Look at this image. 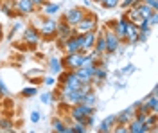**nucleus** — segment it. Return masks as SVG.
<instances>
[{
	"mask_svg": "<svg viewBox=\"0 0 158 133\" xmlns=\"http://www.w3.org/2000/svg\"><path fill=\"white\" fill-rule=\"evenodd\" d=\"M97 29H99L97 15H95V13H88V11H86V15L74 25V32H77V34H85V32H88V31H97Z\"/></svg>",
	"mask_w": 158,
	"mask_h": 133,
	"instance_id": "f257e3e1",
	"label": "nucleus"
},
{
	"mask_svg": "<svg viewBox=\"0 0 158 133\" xmlns=\"http://www.w3.org/2000/svg\"><path fill=\"white\" fill-rule=\"evenodd\" d=\"M95 112H97V108L86 106L85 102H77V104H72V106H70V119L76 121V123H81L85 117L95 115Z\"/></svg>",
	"mask_w": 158,
	"mask_h": 133,
	"instance_id": "f03ea898",
	"label": "nucleus"
},
{
	"mask_svg": "<svg viewBox=\"0 0 158 133\" xmlns=\"http://www.w3.org/2000/svg\"><path fill=\"white\" fill-rule=\"evenodd\" d=\"M38 31L41 34V38H45V41L52 40L58 34V22L52 20V18H43L41 23H40V27H38Z\"/></svg>",
	"mask_w": 158,
	"mask_h": 133,
	"instance_id": "7ed1b4c3",
	"label": "nucleus"
},
{
	"mask_svg": "<svg viewBox=\"0 0 158 133\" xmlns=\"http://www.w3.org/2000/svg\"><path fill=\"white\" fill-rule=\"evenodd\" d=\"M104 40H106V56H113L122 45V40L111 29H104Z\"/></svg>",
	"mask_w": 158,
	"mask_h": 133,
	"instance_id": "20e7f679",
	"label": "nucleus"
},
{
	"mask_svg": "<svg viewBox=\"0 0 158 133\" xmlns=\"http://www.w3.org/2000/svg\"><path fill=\"white\" fill-rule=\"evenodd\" d=\"M83 54L85 52H72V54H65L61 58V65L65 70H76L83 65Z\"/></svg>",
	"mask_w": 158,
	"mask_h": 133,
	"instance_id": "39448f33",
	"label": "nucleus"
},
{
	"mask_svg": "<svg viewBox=\"0 0 158 133\" xmlns=\"http://www.w3.org/2000/svg\"><path fill=\"white\" fill-rule=\"evenodd\" d=\"M85 15H86V9H85V7H72V9H69V11L63 13V20L67 22L69 25L74 27V25H76Z\"/></svg>",
	"mask_w": 158,
	"mask_h": 133,
	"instance_id": "423d86ee",
	"label": "nucleus"
},
{
	"mask_svg": "<svg viewBox=\"0 0 158 133\" xmlns=\"http://www.w3.org/2000/svg\"><path fill=\"white\" fill-rule=\"evenodd\" d=\"M40 40H41V34H40L38 27L29 25V27H25V29H23V41H25L29 47H34Z\"/></svg>",
	"mask_w": 158,
	"mask_h": 133,
	"instance_id": "0eeeda50",
	"label": "nucleus"
},
{
	"mask_svg": "<svg viewBox=\"0 0 158 133\" xmlns=\"http://www.w3.org/2000/svg\"><path fill=\"white\" fill-rule=\"evenodd\" d=\"M15 9L18 11L20 16H27V15H32L36 11V6L32 4V0H16Z\"/></svg>",
	"mask_w": 158,
	"mask_h": 133,
	"instance_id": "6e6552de",
	"label": "nucleus"
},
{
	"mask_svg": "<svg viewBox=\"0 0 158 133\" xmlns=\"http://www.w3.org/2000/svg\"><path fill=\"white\" fill-rule=\"evenodd\" d=\"M137 38H138V27H137V23L128 22V23H126L124 41H126V43H129V45H135V43H137Z\"/></svg>",
	"mask_w": 158,
	"mask_h": 133,
	"instance_id": "1a4fd4ad",
	"label": "nucleus"
},
{
	"mask_svg": "<svg viewBox=\"0 0 158 133\" xmlns=\"http://www.w3.org/2000/svg\"><path fill=\"white\" fill-rule=\"evenodd\" d=\"M59 86H65V88H69V90H77L79 86H81V79L77 77V74L74 70H69L63 85H59Z\"/></svg>",
	"mask_w": 158,
	"mask_h": 133,
	"instance_id": "9d476101",
	"label": "nucleus"
},
{
	"mask_svg": "<svg viewBox=\"0 0 158 133\" xmlns=\"http://www.w3.org/2000/svg\"><path fill=\"white\" fill-rule=\"evenodd\" d=\"M95 36L97 31H88L83 34V43H81V52H90L94 49V43H95Z\"/></svg>",
	"mask_w": 158,
	"mask_h": 133,
	"instance_id": "9b49d317",
	"label": "nucleus"
},
{
	"mask_svg": "<svg viewBox=\"0 0 158 133\" xmlns=\"http://www.w3.org/2000/svg\"><path fill=\"white\" fill-rule=\"evenodd\" d=\"M133 117H135V108L133 106H129V108H126V110H122L120 113L115 115L117 124H122V126H128L129 121H133Z\"/></svg>",
	"mask_w": 158,
	"mask_h": 133,
	"instance_id": "f8f14e48",
	"label": "nucleus"
},
{
	"mask_svg": "<svg viewBox=\"0 0 158 133\" xmlns=\"http://www.w3.org/2000/svg\"><path fill=\"white\" fill-rule=\"evenodd\" d=\"M128 133H151V128L146 123H140L137 119H133L128 124Z\"/></svg>",
	"mask_w": 158,
	"mask_h": 133,
	"instance_id": "ddd939ff",
	"label": "nucleus"
},
{
	"mask_svg": "<svg viewBox=\"0 0 158 133\" xmlns=\"http://www.w3.org/2000/svg\"><path fill=\"white\" fill-rule=\"evenodd\" d=\"M115 124H117L115 115H108L106 119H102V121H101V124H99V128H97V131H99V133H110V131H113Z\"/></svg>",
	"mask_w": 158,
	"mask_h": 133,
	"instance_id": "4468645a",
	"label": "nucleus"
},
{
	"mask_svg": "<svg viewBox=\"0 0 158 133\" xmlns=\"http://www.w3.org/2000/svg\"><path fill=\"white\" fill-rule=\"evenodd\" d=\"M72 32H74V27H72V25H69L67 22L61 18V20L58 22V34H56V36H58L59 40H67Z\"/></svg>",
	"mask_w": 158,
	"mask_h": 133,
	"instance_id": "2eb2a0df",
	"label": "nucleus"
},
{
	"mask_svg": "<svg viewBox=\"0 0 158 133\" xmlns=\"http://www.w3.org/2000/svg\"><path fill=\"white\" fill-rule=\"evenodd\" d=\"M41 9H43V13L47 15V16H54L56 13H59L61 11V4H56V2H43V6H41Z\"/></svg>",
	"mask_w": 158,
	"mask_h": 133,
	"instance_id": "dca6fc26",
	"label": "nucleus"
},
{
	"mask_svg": "<svg viewBox=\"0 0 158 133\" xmlns=\"http://www.w3.org/2000/svg\"><path fill=\"white\" fill-rule=\"evenodd\" d=\"M124 15H126V18H128L129 22H133V23H137V25L144 20V18L140 16V13H138L137 6H135V7H128V9L124 11Z\"/></svg>",
	"mask_w": 158,
	"mask_h": 133,
	"instance_id": "f3484780",
	"label": "nucleus"
},
{
	"mask_svg": "<svg viewBox=\"0 0 158 133\" xmlns=\"http://www.w3.org/2000/svg\"><path fill=\"white\" fill-rule=\"evenodd\" d=\"M49 70L52 72V74H56V76H58L61 70H63L61 58H56V56H54V58H50V60H49Z\"/></svg>",
	"mask_w": 158,
	"mask_h": 133,
	"instance_id": "a211bd4d",
	"label": "nucleus"
},
{
	"mask_svg": "<svg viewBox=\"0 0 158 133\" xmlns=\"http://www.w3.org/2000/svg\"><path fill=\"white\" fill-rule=\"evenodd\" d=\"M144 123L148 124L149 128H151V131L155 133L158 130V113H153V112H149L148 113V117H146V121Z\"/></svg>",
	"mask_w": 158,
	"mask_h": 133,
	"instance_id": "6ab92c4d",
	"label": "nucleus"
},
{
	"mask_svg": "<svg viewBox=\"0 0 158 133\" xmlns=\"http://www.w3.org/2000/svg\"><path fill=\"white\" fill-rule=\"evenodd\" d=\"M144 102L148 104L149 112H153V113H158V97L155 95V94H151L149 97H146V99H144Z\"/></svg>",
	"mask_w": 158,
	"mask_h": 133,
	"instance_id": "aec40b11",
	"label": "nucleus"
},
{
	"mask_svg": "<svg viewBox=\"0 0 158 133\" xmlns=\"http://www.w3.org/2000/svg\"><path fill=\"white\" fill-rule=\"evenodd\" d=\"M81 102H85L86 106H94V108H97V95H95V92L92 90V92L85 94V95H83V101H81Z\"/></svg>",
	"mask_w": 158,
	"mask_h": 133,
	"instance_id": "412c9836",
	"label": "nucleus"
},
{
	"mask_svg": "<svg viewBox=\"0 0 158 133\" xmlns=\"http://www.w3.org/2000/svg\"><path fill=\"white\" fill-rule=\"evenodd\" d=\"M137 9H138V13H140V16H142V18H148L149 15L155 11V9H151L146 2H138V4H137Z\"/></svg>",
	"mask_w": 158,
	"mask_h": 133,
	"instance_id": "4be33fe9",
	"label": "nucleus"
},
{
	"mask_svg": "<svg viewBox=\"0 0 158 133\" xmlns=\"http://www.w3.org/2000/svg\"><path fill=\"white\" fill-rule=\"evenodd\" d=\"M36 94H38V88H36V86H25V88H22L20 95L25 97V99H31V97H34Z\"/></svg>",
	"mask_w": 158,
	"mask_h": 133,
	"instance_id": "5701e85b",
	"label": "nucleus"
},
{
	"mask_svg": "<svg viewBox=\"0 0 158 133\" xmlns=\"http://www.w3.org/2000/svg\"><path fill=\"white\" fill-rule=\"evenodd\" d=\"M67 126H69V124H65L61 119H58V117H56V119H52V130H54V131L65 133V128H67Z\"/></svg>",
	"mask_w": 158,
	"mask_h": 133,
	"instance_id": "b1692460",
	"label": "nucleus"
},
{
	"mask_svg": "<svg viewBox=\"0 0 158 133\" xmlns=\"http://www.w3.org/2000/svg\"><path fill=\"white\" fill-rule=\"evenodd\" d=\"M137 27H138V32H148V34H149V32L153 31V27L149 25V22L146 20V18H144L142 22H140V23H138Z\"/></svg>",
	"mask_w": 158,
	"mask_h": 133,
	"instance_id": "393cba45",
	"label": "nucleus"
},
{
	"mask_svg": "<svg viewBox=\"0 0 158 133\" xmlns=\"http://www.w3.org/2000/svg\"><path fill=\"white\" fill-rule=\"evenodd\" d=\"M0 130L2 131H13L15 128H13V123L9 119H0Z\"/></svg>",
	"mask_w": 158,
	"mask_h": 133,
	"instance_id": "a878e982",
	"label": "nucleus"
},
{
	"mask_svg": "<svg viewBox=\"0 0 158 133\" xmlns=\"http://www.w3.org/2000/svg\"><path fill=\"white\" fill-rule=\"evenodd\" d=\"M118 4H120V0H102V2H101V6H102L104 9H115Z\"/></svg>",
	"mask_w": 158,
	"mask_h": 133,
	"instance_id": "bb28decb",
	"label": "nucleus"
},
{
	"mask_svg": "<svg viewBox=\"0 0 158 133\" xmlns=\"http://www.w3.org/2000/svg\"><path fill=\"white\" fill-rule=\"evenodd\" d=\"M138 2H140V0H120L118 6H120L122 9H128V7H135Z\"/></svg>",
	"mask_w": 158,
	"mask_h": 133,
	"instance_id": "cd10ccee",
	"label": "nucleus"
},
{
	"mask_svg": "<svg viewBox=\"0 0 158 133\" xmlns=\"http://www.w3.org/2000/svg\"><path fill=\"white\" fill-rule=\"evenodd\" d=\"M133 72H135V65H131V63H129V65H126L122 70L117 72V76H128V74H133Z\"/></svg>",
	"mask_w": 158,
	"mask_h": 133,
	"instance_id": "c85d7f7f",
	"label": "nucleus"
},
{
	"mask_svg": "<svg viewBox=\"0 0 158 133\" xmlns=\"http://www.w3.org/2000/svg\"><path fill=\"white\" fill-rule=\"evenodd\" d=\"M146 20L149 22V25H151V27H155V25H158V11H153V13L149 15V16L146 18Z\"/></svg>",
	"mask_w": 158,
	"mask_h": 133,
	"instance_id": "c756f323",
	"label": "nucleus"
},
{
	"mask_svg": "<svg viewBox=\"0 0 158 133\" xmlns=\"http://www.w3.org/2000/svg\"><path fill=\"white\" fill-rule=\"evenodd\" d=\"M86 131H88V128L81 123H76L72 126V133H86Z\"/></svg>",
	"mask_w": 158,
	"mask_h": 133,
	"instance_id": "7c9ffc66",
	"label": "nucleus"
},
{
	"mask_svg": "<svg viewBox=\"0 0 158 133\" xmlns=\"http://www.w3.org/2000/svg\"><path fill=\"white\" fill-rule=\"evenodd\" d=\"M40 101L43 102V104H50V102H52V92H45V94H41Z\"/></svg>",
	"mask_w": 158,
	"mask_h": 133,
	"instance_id": "2f4dec72",
	"label": "nucleus"
},
{
	"mask_svg": "<svg viewBox=\"0 0 158 133\" xmlns=\"http://www.w3.org/2000/svg\"><path fill=\"white\" fill-rule=\"evenodd\" d=\"M2 9H4L6 15H9V16L15 15V13H13V4H9V2H4V4H2Z\"/></svg>",
	"mask_w": 158,
	"mask_h": 133,
	"instance_id": "473e14b6",
	"label": "nucleus"
},
{
	"mask_svg": "<svg viewBox=\"0 0 158 133\" xmlns=\"http://www.w3.org/2000/svg\"><path fill=\"white\" fill-rule=\"evenodd\" d=\"M40 121H41V115H40V112H36V110H34V112H31V123H40Z\"/></svg>",
	"mask_w": 158,
	"mask_h": 133,
	"instance_id": "72a5a7b5",
	"label": "nucleus"
},
{
	"mask_svg": "<svg viewBox=\"0 0 158 133\" xmlns=\"http://www.w3.org/2000/svg\"><path fill=\"white\" fill-rule=\"evenodd\" d=\"M149 38V34L148 32H138V38H137V43H146Z\"/></svg>",
	"mask_w": 158,
	"mask_h": 133,
	"instance_id": "f704fd0d",
	"label": "nucleus"
},
{
	"mask_svg": "<svg viewBox=\"0 0 158 133\" xmlns=\"http://www.w3.org/2000/svg\"><path fill=\"white\" fill-rule=\"evenodd\" d=\"M146 117H148V115H146V113L135 112V117H133V119H137V121H140V123H144V121H146Z\"/></svg>",
	"mask_w": 158,
	"mask_h": 133,
	"instance_id": "c9c22d12",
	"label": "nucleus"
},
{
	"mask_svg": "<svg viewBox=\"0 0 158 133\" xmlns=\"http://www.w3.org/2000/svg\"><path fill=\"white\" fill-rule=\"evenodd\" d=\"M151 9H155V11H158V0H149V2H146Z\"/></svg>",
	"mask_w": 158,
	"mask_h": 133,
	"instance_id": "e433bc0d",
	"label": "nucleus"
},
{
	"mask_svg": "<svg viewBox=\"0 0 158 133\" xmlns=\"http://www.w3.org/2000/svg\"><path fill=\"white\" fill-rule=\"evenodd\" d=\"M45 85H47V86H54V85H56V79L50 77V76H47V77H45Z\"/></svg>",
	"mask_w": 158,
	"mask_h": 133,
	"instance_id": "4c0bfd02",
	"label": "nucleus"
},
{
	"mask_svg": "<svg viewBox=\"0 0 158 133\" xmlns=\"http://www.w3.org/2000/svg\"><path fill=\"white\" fill-rule=\"evenodd\" d=\"M20 27H22V23H15V25H13V29H11V34H9V38H13V34H15V32L16 31H20Z\"/></svg>",
	"mask_w": 158,
	"mask_h": 133,
	"instance_id": "58836bf2",
	"label": "nucleus"
},
{
	"mask_svg": "<svg viewBox=\"0 0 158 133\" xmlns=\"http://www.w3.org/2000/svg\"><path fill=\"white\" fill-rule=\"evenodd\" d=\"M43 2H45V0H32V4H34L36 7H41V6H43Z\"/></svg>",
	"mask_w": 158,
	"mask_h": 133,
	"instance_id": "ea45409f",
	"label": "nucleus"
},
{
	"mask_svg": "<svg viewBox=\"0 0 158 133\" xmlns=\"http://www.w3.org/2000/svg\"><path fill=\"white\" fill-rule=\"evenodd\" d=\"M140 104H142V101H137V102H133V104H131V106H133V108H138V106H140Z\"/></svg>",
	"mask_w": 158,
	"mask_h": 133,
	"instance_id": "a19ab883",
	"label": "nucleus"
},
{
	"mask_svg": "<svg viewBox=\"0 0 158 133\" xmlns=\"http://www.w3.org/2000/svg\"><path fill=\"white\" fill-rule=\"evenodd\" d=\"M0 38H2V23H0Z\"/></svg>",
	"mask_w": 158,
	"mask_h": 133,
	"instance_id": "79ce46f5",
	"label": "nucleus"
},
{
	"mask_svg": "<svg viewBox=\"0 0 158 133\" xmlns=\"http://www.w3.org/2000/svg\"><path fill=\"white\" fill-rule=\"evenodd\" d=\"M94 2H97V4H101V2H102V0H94Z\"/></svg>",
	"mask_w": 158,
	"mask_h": 133,
	"instance_id": "37998d69",
	"label": "nucleus"
}]
</instances>
